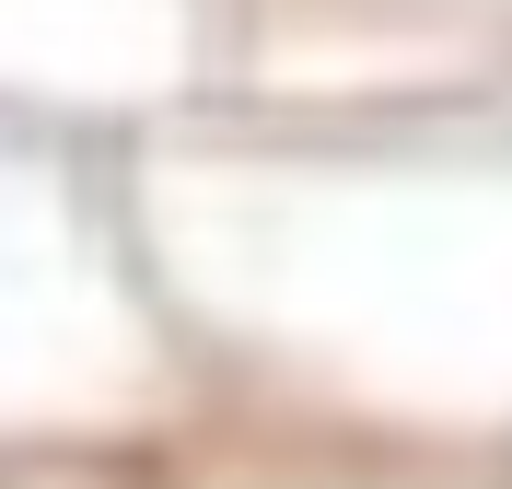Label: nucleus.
I'll return each instance as SVG.
<instances>
[{"label":"nucleus","mask_w":512,"mask_h":489,"mask_svg":"<svg viewBox=\"0 0 512 489\" xmlns=\"http://www.w3.org/2000/svg\"><path fill=\"white\" fill-rule=\"evenodd\" d=\"M128 245V175H82L70 140L0 117V443L152 420L175 396V350L140 303Z\"/></svg>","instance_id":"nucleus-1"},{"label":"nucleus","mask_w":512,"mask_h":489,"mask_svg":"<svg viewBox=\"0 0 512 489\" xmlns=\"http://www.w3.org/2000/svg\"><path fill=\"white\" fill-rule=\"evenodd\" d=\"M24 12H59V24H105V35H140V47H175V59H187V47H210V12H198V0H24ZM0 47H35V59H59V47H47V35H24V24H0ZM12 70V59H0ZM59 82L70 94H94V82H82V70L59 59Z\"/></svg>","instance_id":"nucleus-2"}]
</instances>
